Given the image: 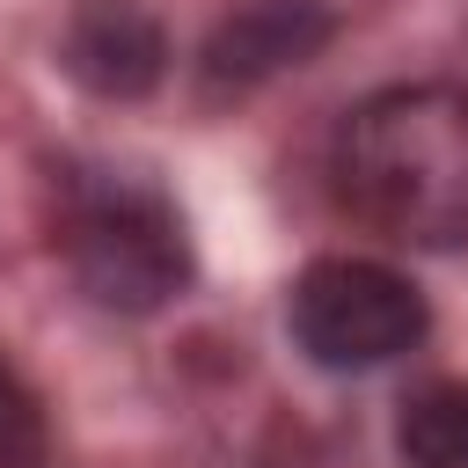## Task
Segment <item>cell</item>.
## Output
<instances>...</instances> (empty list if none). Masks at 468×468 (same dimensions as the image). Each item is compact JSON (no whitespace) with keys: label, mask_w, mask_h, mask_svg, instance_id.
<instances>
[{"label":"cell","mask_w":468,"mask_h":468,"mask_svg":"<svg viewBox=\"0 0 468 468\" xmlns=\"http://www.w3.org/2000/svg\"><path fill=\"white\" fill-rule=\"evenodd\" d=\"M58 256L73 285L110 314H154L190 278V234L154 183L73 176L58 205Z\"/></svg>","instance_id":"obj_2"},{"label":"cell","mask_w":468,"mask_h":468,"mask_svg":"<svg viewBox=\"0 0 468 468\" xmlns=\"http://www.w3.org/2000/svg\"><path fill=\"white\" fill-rule=\"evenodd\" d=\"M44 461V402L22 380V366L0 351V468H37Z\"/></svg>","instance_id":"obj_7"},{"label":"cell","mask_w":468,"mask_h":468,"mask_svg":"<svg viewBox=\"0 0 468 468\" xmlns=\"http://www.w3.org/2000/svg\"><path fill=\"white\" fill-rule=\"evenodd\" d=\"M285 322H292V336L314 366L366 373V366L417 351L431 314H424V292L402 271H388L373 256H322L292 278Z\"/></svg>","instance_id":"obj_3"},{"label":"cell","mask_w":468,"mask_h":468,"mask_svg":"<svg viewBox=\"0 0 468 468\" xmlns=\"http://www.w3.org/2000/svg\"><path fill=\"white\" fill-rule=\"evenodd\" d=\"M58 66L102 102H139L168 73V37L139 0H80L58 29Z\"/></svg>","instance_id":"obj_4"},{"label":"cell","mask_w":468,"mask_h":468,"mask_svg":"<svg viewBox=\"0 0 468 468\" xmlns=\"http://www.w3.org/2000/svg\"><path fill=\"white\" fill-rule=\"evenodd\" d=\"M336 197L410 249H468V88L417 80L366 95L336 132Z\"/></svg>","instance_id":"obj_1"},{"label":"cell","mask_w":468,"mask_h":468,"mask_svg":"<svg viewBox=\"0 0 468 468\" xmlns=\"http://www.w3.org/2000/svg\"><path fill=\"white\" fill-rule=\"evenodd\" d=\"M329 37H336V15L322 0H249V7H234L212 29V44H205V88L212 95L263 88L271 73L307 66Z\"/></svg>","instance_id":"obj_5"},{"label":"cell","mask_w":468,"mask_h":468,"mask_svg":"<svg viewBox=\"0 0 468 468\" xmlns=\"http://www.w3.org/2000/svg\"><path fill=\"white\" fill-rule=\"evenodd\" d=\"M395 446L410 468H468V380L417 388L395 417Z\"/></svg>","instance_id":"obj_6"}]
</instances>
